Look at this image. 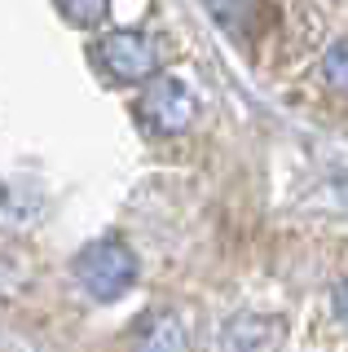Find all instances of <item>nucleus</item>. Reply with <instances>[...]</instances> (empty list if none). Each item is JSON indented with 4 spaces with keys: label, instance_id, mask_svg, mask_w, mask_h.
<instances>
[{
    "label": "nucleus",
    "instance_id": "1",
    "mask_svg": "<svg viewBox=\"0 0 348 352\" xmlns=\"http://www.w3.org/2000/svg\"><path fill=\"white\" fill-rule=\"evenodd\" d=\"M71 269H75V282L84 286V295H93V300H102V304L119 300V295L137 282V256L124 242H111V238L89 242V247L75 256Z\"/></svg>",
    "mask_w": 348,
    "mask_h": 352
},
{
    "label": "nucleus",
    "instance_id": "2",
    "mask_svg": "<svg viewBox=\"0 0 348 352\" xmlns=\"http://www.w3.org/2000/svg\"><path fill=\"white\" fill-rule=\"evenodd\" d=\"M194 119V93L181 80H172V75H163L146 88V97H141V124L150 132H159V137H177V132H186Z\"/></svg>",
    "mask_w": 348,
    "mask_h": 352
},
{
    "label": "nucleus",
    "instance_id": "3",
    "mask_svg": "<svg viewBox=\"0 0 348 352\" xmlns=\"http://www.w3.org/2000/svg\"><path fill=\"white\" fill-rule=\"evenodd\" d=\"M97 62L106 66V71L115 75V80H146V75H155V44H150V36H141V31H111L102 44H97Z\"/></svg>",
    "mask_w": 348,
    "mask_h": 352
},
{
    "label": "nucleus",
    "instance_id": "4",
    "mask_svg": "<svg viewBox=\"0 0 348 352\" xmlns=\"http://www.w3.org/2000/svg\"><path fill=\"white\" fill-rule=\"evenodd\" d=\"M282 348V322L260 313H238L221 335V352H278Z\"/></svg>",
    "mask_w": 348,
    "mask_h": 352
},
{
    "label": "nucleus",
    "instance_id": "5",
    "mask_svg": "<svg viewBox=\"0 0 348 352\" xmlns=\"http://www.w3.org/2000/svg\"><path fill=\"white\" fill-rule=\"evenodd\" d=\"M40 212H45V194H40L36 181H27V176H9V181H0V225H5V229L36 225Z\"/></svg>",
    "mask_w": 348,
    "mask_h": 352
},
{
    "label": "nucleus",
    "instance_id": "6",
    "mask_svg": "<svg viewBox=\"0 0 348 352\" xmlns=\"http://www.w3.org/2000/svg\"><path fill=\"white\" fill-rule=\"evenodd\" d=\"M137 352H186V326L168 313H155L137 339Z\"/></svg>",
    "mask_w": 348,
    "mask_h": 352
},
{
    "label": "nucleus",
    "instance_id": "7",
    "mask_svg": "<svg viewBox=\"0 0 348 352\" xmlns=\"http://www.w3.org/2000/svg\"><path fill=\"white\" fill-rule=\"evenodd\" d=\"M322 80L335 88V93L348 97V40H335L331 49L322 53Z\"/></svg>",
    "mask_w": 348,
    "mask_h": 352
},
{
    "label": "nucleus",
    "instance_id": "8",
    "mask_svg": "<svg viewBox=\"0 0 348 352\" xmlns=\"http://www.w3.org/2000/svg\"><path fill=\"white\" fill-rule=\"evenodd\" d=\"M212 18L221 22L230 36H238V31H247V18H252V0H208Z\"/></svg>",
    "mask_w": 348,
    "mask_h": 352
},
{
    "label": "nucleus",
    "instance_id": "9",
    "mask_svg": "<svg viewBox=\"0 0 348 352\" xmlns=\"http://www.w3.org/2000/svg\"><path fill=\"white\" fill-rule=\"evenodd\" d=\"M62 14H67L71 22H80V27H97V22L106 18V5L111 0H58Z\"/></svg>",
    "mask_w": 348,
    "mask_h": 352
},
{
    "label": "nucleus",
    "instance_id": "10",
    "mask_svg": "<svg viewBox=\"0 0 348 352\" xmlns=\"http://www.w3.org/2000/svg\"><path fill=\"white\" fill-rule=\"evenodd\" d=\"M331 300H335V313H340V322L348 326V278H344L340 286H335V295H331Z\"/></svg>",
    "mask_w": 348,
    "mask_h": 352
},
{
    "label": "nucleus",
    "instance_id": "11",
    "mask_svg": "<svg viewBox=\"0 0 348 352\" xmlns=\"http://www.w3.org/2000/svg\"><path fill=\"white\" fill-rule=\"evenodd\" d=\"M335 198L348 207V176H340V181H335Z\"/></svg>",
    "mask_w": 348,
    "mask_h": 352
}]
</instances>
